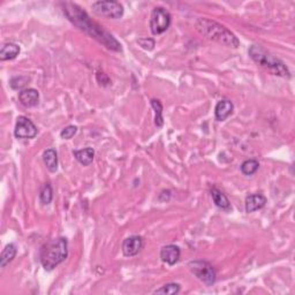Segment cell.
I'll list each match as a JSON object with an SVG mask.
<instances>
[{
  "mask_svg": "<svg viewBox=\"0 0 295 295\" xmlns=\"http://www.w3.org/2000/svg\"><path fill=\"white\" fill-rule=\"evenodd\" d=\"M138 43L141 48L147 50V51H152L156 44L155 39L152 38H140L138 39Z\"/></svg>",
  "mask_w": 295,
  "mask_h": 295,
  "instance_id": "obj_25",
  "label": "cell"
},
{
  "mask_svg": "<svg viewBox=\"0 0 295 295\" xmlns=\"http://www.w3.org/2000/svg\"><path fill=\"white\" fill-rule=\"evenodd\" d=\"M68 256V241L66 238H58L49 241L40 249V263L47 271H52Z\"/></svg>",
  "mask_w": 295,
  "mask_h": 295,
  "instance_id": "obj_3",
  "label": "cell"
},
{
  "mask_svg": "<svg viewBox=\"0 0 295 295\" xmlns=\"http://www.w3.org/2000/svg\"><path fill=\"white\" fill-rule=\"evenodd\" d=\"M171 26V14L164 7L153 8L150 19V29L153 35H160Z\"/></svg>",
  "mask_w": 295,
  "mask_h": 295,
  "instance_id": "obj_7",
  "label": "cell"
},
{
  "mask_svg": "<svg viewBox=\"0 0 295 295\" xmlns=\"http://www.w3.org/2000/svg\"><path fill=\"white\" fill-rule=\"evenodd\" d=\"M76 132H77L76 126H67L61 131L60 136H61V139H64V140H70L74 135L76 134Z\"/></svg>",
  "mask_w": 295,
  "mask_h": 295,
  "instance_id": "obj_24",
  "label": "cell"
},
{
  "mask_svg": "<svg viewBox=\"0 0 295 295\" xmlns=\"http://www.w3.org/2000/svg\"><path fill=\"white\" fill-rule=\"evenodd\" d=\"M151 106L155 110V124L157 127H163V105H161L159 99H151Z\"/></svg>",
  "mask_w": 295,
  "mask_h": 295,
  "instance_id": "obj_19",
  "label": "cell"
},
{
  "mask_svg": "<svg viewBox=\"0 0 295 295\" xmlns=\"http://www.w3.org/2000/svg\"><path fill=\"white\" fill-rule=\"evenodd\" d=\"M16 251L18 250H16L15 244L13 243L7 244V246L4 248L2 255H0V267L6 268V265L10 264L11 262L15 259Z\"/></svg>",
  "mask_w": 295,
  "mask_h": 295,
  "instance_id": "obj_17",
  "label": "cell"
},
{
  "mask_svg": "<svg viewBox=\"0 0 295 295\" xmlns=\"http://www.w3.org/2000/svg\"><path fill=\"white\" fill-rule=\"evenodd\" d=\"M91 8L97 16L106 19L117 20L123 15V6L119 2H114V0L96 2L91 5Z\"/></svg>",
  "mask_w": 295,
  "mask_h": 295,
  "instance_id": "obj_6",
  "label": "cell"
},
{
  "mask_svg": "<svg viewBox=\"0 0 295 295\" xmlns=\"http://www.w3.org/2000/svg\"><path fill=\"white\" fill-rule=\"evenodd\" d=\"M52 197H53V190H52L51 185L45 184L43 186V188H41L40 194H39L40 203L44 205H48V204H50V203H51Z\"/></svg>",
  "mask_w": 295,
  "mask_h": 295,
  "instance_id": "obj_21",
  "label": "cell"
},
{
  "mask_svg": "<svg viewBox=\"0 0 295 295\" xmlns=\"http://www.w3.org/2000/svg\"><path fill=\"white\" fill-rule=\"evenodd\" d=\"M267 204V197L264 195L261 194H251L247 196L246 202H244V209L246 213L251 214L254 211L261 210L262 207H264Z\"/></svg>",
  "mask_w": 295,
  "mask_h": 295,
  "instance_id": "obj_11",
  "label": "cell"
},
{
  "mask_svg": "<svg viewBox=\"0 0 295 295\" xmlns=\"http://www.w3.org/2000/svg\"><path fill=\"white\" fill-rule=\"evenodd\" d=\"M21 49L18 44L15 43H6L3 45L2 50H0V60H13L19 56Z\"/></svg>",
  "mask_w": 295,
  "mask_h": 295,
  "instance_id": "obj_14",
  "label": "cell"
},
{
  "mask_svg": "<svg viewBox=\"0 0 295 295\" xmlns=\"http://www.w3.org/2000/svg\"><path fill=\"white\" fill-rule=\"evenodd\" d=\"M29 81H30V78H29L28 76H22V75L15 76V77L12 78L10 85L14 90H21L28 85Z\"/></svg>",
  "mask_w": 295,
  "mask_h": 295,
  "instance_id": "obj_23",
  "label": "cell"
},
{
  "mask_svg": "<svg viewBox=\"0 0 295 295\" xmlns=\"http://www.w3.org/2000/svg\"><path fill=\"white\" fill-rule=\"evenodd\" d=\"M233 111H234L233 103L231 101H227V99H223V101L218 102L217 105H216L215 109L216 119H217L218 121H224V120H226L232 113H233Z\"/></svg>",
  "mask_w": 295,
  "mask_h": 295,
  "instance_id": "obj_13",
  "label": "cell"
},
{
  "mask_svg": "<svg viewBox=\"0 0 295 295\" xmlns=\"http://www.w3.org/2000/svg\"><path fill=\"white\" fill-rule=\"evenodd\" d=\"M14 135L16 139H34L37 135V127L30 119L21 115L16 120Z\"/></svg>",
  "mask_w": 295,
  "mask_h": 295,
  "instance_id": "obj_8",
  "label": "cell"
},
{
  "mask_svg": "<svg viewBox=\"0 0 295 295\" xmlns=\"http://www.w3.org/2000/svg\"><path fill=\"white\" fill-rule=\"evenodd\" d=\"M211 193V197H213L215 204L217 205L220 209H224V210H227L230 209L231 206V203L228 201V198L225 194L223 192H220L218 188H216V187H213L210 190Z\"/></svg>",
  "mask_w": 295,
  "mask_h": 295,
  "instance_id": "obj_16",
  "label": "cell"
},
{
  "mask_svg": "<svg viewBox=\"0 0 295 295\" xmlns=\"http://www.w3.org/2000/svg\"><path fill=\"white\" fill-rule=\"evenodd\" d=\"M195 27H196V30L199 34L206 37L207 39L218 41V43L230 48H239L240 40L238 39V37L231 30H228L227 28L216 22V21L199 18L195 23Z\"/></svg>",
  "mask_w": 295,
  "mask_h": 295,
  "instance_id": "obj_2",
  "label": "cell"
},
{
  "mask_svg": "<svg viewBox=\"0 0 295 295\" xmlns=\"http://www.w3.org/2000/svg\"><path fill=\"white\" fill-rule=\"evenodd\" d=\"M249 56L256 64H259L262 67L269 69L273 75L289 78L290 73L286 65L281 60L278 59L271 53H269L267 50H264L260 45H251L248 50Z\"/></svg>",
  "mask_w": 295,
  "mask_h": 295,
  "instance_id": "obj_4",
  "label": "cell"
},
{
  "mask_svg": "<svg viewBox=\"0 0 295 295\" xmlns=\"http://www.w3.org/2000/svg\"><path fill=\"white\" fill-rule=\"evenodd\" d=\"M144 247V240L140 235H133L124 239L122 242V252L126 257L136 256Z\"/></svg>",
  "mask_w": 295,
  "mask_h": 295,
  "instance_id": "obj_9",
  "label": "cell"
},
{
  "mask_svg": "<svg viewBox=\"0 0 295 295\" xmlns=\"http://www.w3.org/2000/svg\"><path fill=\"white\" fill-rule=\"evenodd\" d=\"M60 5L62 7V12L67 16V19L73 24H75L80 30L85 31L86 34L98 40L99 43L103 44L105 48L112 50V51H121V44L113 36L109 34L105 29H103L101 24L90 19V16L80 6L73 3H61Z\"/></svg>",
  "mask_w": 295,
  "mask_h": 295,
  "instance_id": "obj_1",
  "label": "cell"
},
{
  "mask_svg": "<svg viewBox=\"0 0 295 295\" xmlns=\"http://www.w3.org/2000/svg\"><path fill=\"white\" fill-rule=\"evenodd\" d=\"M180 248L176 244H167V246H164L160 250V259L164 263L168 265H174L178 263L179 259H180Z\"/></svg>",
  "mask_w": 295,
  "mask_h": 295,
  "instance_id": "obj_10",
  "label": "cell"
},
{
  "mask_svg": "<svg viewBox=\"0 0 295 295\" xmlns=\"http://www.w3.org/2000/svg\"><path fill=\"white\" fill-rule=\"evenodd\" d=\"M43 160L44 164L47 166L50 172L55 173L58 170V156L56 150L53 149H48L47 151L43 153Z\"/></svg>",
  "mask_w": 295,
  "mask_h": 295,
  "instance_id": "obj_18",
  "label": "cell"
},
{
  "mask_svg": "<svg viewBox=\"0 0 295 295\" xmlns=\"http://www.w3.org/2000/svg\"><path fill=\"white\" fill-rule=\"evenodd\" d=\"M180 285L176 284V282H171V284H166L164 286H161L160 288H158L155 290V294H164V295H172V294H178L180 292Z\"/></svg>",
  "mask_w": 295,
  "mask_h": 295,
  "instance_id": "obj_22",
  "label": "cell"
},
{
  "mask_svg": "<svg viewBox=\"0 0 295 295\" xmlns=\"http://www.w3.org/2000/svg\"><path fill=\"white\" fill-rule=\"evenodd\" d=\"M259 167H260L259 160L248 159L244 160L243 163L241 164V172H242L244 176H252V174L256 173Z\"/></svg>",
  "mask_w": 295,
  "mask_h": 295,
  "instance_id": "obj_20",
  "label": "cell"
},
{
  "mask_svg": "<svg viewBox=\"0 0 295 295\" xmlns=\"http://www.w3.org/2000/svg\"><path fill=\"white\" fill-rule=\"evenodd\" d=\"M19 101L26 107H34L38 105L39 102V93L36 89L28 88L21 90L19 94Z\"/></svg>",
  "mask_w": 295,
  "mask_h": 295,
  "instance_id": "obj_12",
  "label": "cell"
},
{
  "mask_svg": "<svg viewBox=\"0 0 295 295\" xmlns=\"http://www.w3.org/2000/svg\"><path fill=\"white\" fill-rule=\"evenodd\" d=\"M74 157H75V159L83 166H88L93 163L95 157V150L93 148H86L82 149V150H75L74 151Z\"/></svg>",
  "mask_w": 295,
  "mask_h": 295,
  "instance_id": "obj_15",
  "label": "cell"
},
{
  "mask_svg": "<svg viewBox=\"0 0 295 295\" xmlns=\"http://www.w3.org/2000/svg\"><path fill=\"white\" fill-rule=\"evenodd\" d=\"M188 269L198 280L204 282L205 285L211 286L217 280V273H216L215 268L205 261L189 262Z\"/></svg>",
  "mask_w": 295,
  "mask_h": 295,
  "instance_id": "obj_5",
  "label": "cell"
}]
</instances>
